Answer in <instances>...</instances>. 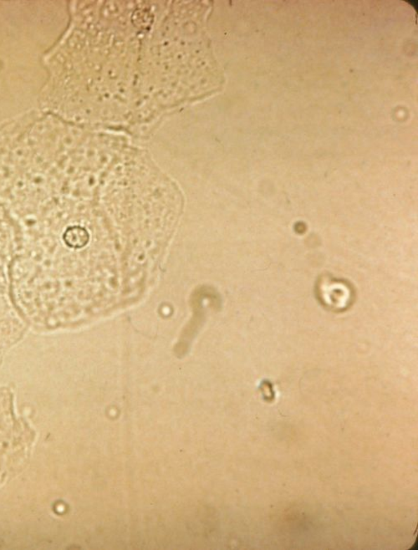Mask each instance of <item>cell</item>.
<instances>
[{
    "mask_svg": "<svg viewBox=\"0 0 418 550\" xmlns=\"http://www.w3.org/2000/svg\"><path fill=\"white\" fill-rule=\"evenodd\" d=\"M8 443H0V457H4V445H6Z\"/></svg>",
    "mask_w": 418,
    "mask_h": 550,
    "instance_id": "obj_3",
    "label": "cell"
},
{
    "mask_svg": "<svg viewBox=\"0 0 418 550\" xmlns=\"http://www.w3.org/2000/svg\"><path fill=\"white\" fill-rule=\"evenodd\" d=\"M320 287V300L325 307L333 311L341 312L348 308L352 301L349 285L341 281H323Z\"/></svg>",
    "mask_w": 418,
    "mask_h": 550,
    "instance_id": "obj_1",
    "label": "cell"
},
{
    "mask_svg": "<svg viewBox=\"0 0 418 550\" xmlns=\"http://www.w3.org/2000/svg\"><path fill=\"white\" fill-rule=\"evenodd\" d=\"M65 243L70 248L81 249L89 242V234L85 228L81 227L70 228L64 235Z\"/></svg>",
    "mask_w": 418,
    "mask_h": 550,
    "instance_id": "obj_2",
    "label": "cell"
}]
</instances>
